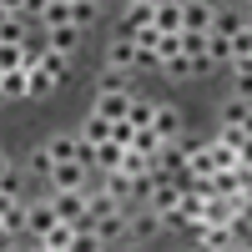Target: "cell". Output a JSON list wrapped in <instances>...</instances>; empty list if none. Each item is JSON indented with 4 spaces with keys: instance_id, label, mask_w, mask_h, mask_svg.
<instances>
[{
    "instance_id": "obj_1",
    "label": "cell",
    "mask_w": 252,
    "mask_h": 252,
    "mask_svg": "<svg viewBox=\"0 0 252 252\" xmlns=\"http://www.w3.org/2000/svg\"><path fill=\"white\" fill-rule=\"evenodd\" d=\"M56 202V217L61 222H76V232H96V212L86 207V192L81 187H71V192H51Z\"/></svg>"
},
{
    "instance_id": "obj_2",
    "label": "cell",
    "mask_w": 252,
    "mask_h": 252,
    "mask_svg": "<svg viewBox=\"0 0 252 252\" xmlns=\"http://www.w3.org/2000/svg\"><path fill=\"white\" fill-rule=\"evenodd\" d=\"M146 26H157V0H131L126 15H121V26H116V35L136 40V31H146Z\"/></svg>"
},
{
    "instance_id": "obj_3",
    "label": "cell",
    "mask_w": 252,
    "mask_h": 252,
    "mask_svg": "<svg viewBox=\"0 0 252 252\" xmlns=\"http://www.w3.org/2000/svg\"><path fill=\"white\" fill-rule=\"evenodd\" d=\"M96 247H111L121 237H131V222H126V212H106V217H96Z\"/></svg>"
},
{
    "instance_id": "obj_4",
    "label": "cell",
    "mask_w": 252,
    "mask_h": 252,
    "mask_svg": "<svg viewBox=\"0 0 252 252\" xmlns=\"http://www.w3.org/2000/svg\"><path fill=\"white\" fill-rule=\"evenodd\" d=\"M56 222H61V217H56V202H51V197H46V202H35V207H26V232H35V242L46 237Z\"/></svg>"
},
{
    "instance_id": "obj_5",
    "label": "cell",
    "mask_w": 252,
    "mask_h": 252,
    "mask_svg": "<svg viewBox=\"0 0 252 252\" xmlns=\"http://www.w3.org/2000/svg\"><path fill=\"white\" fill-rule=\"evenodd\" d=\"M212 15L217 5H207V0H182V31H212Z\"/></svg>"
},
{
    "instance_id": "obj_6",
    "label": "cell",
    "mask_w": 252,
    "mask_h": 252,
    "mask_svg": "<svg viewBox=\"0 0 252 252\" xmlns=\"http://www.w3.org/2000/svg\"><path fill=\"white\" fill-rule=\"evenodd\" d=\"M46 177H51V187H56V192H71V187H81V182H86V161H56Z\"/></svg>"
},
{
    "instance_id": "obj_7",
    "label": "cell",
    "mask_w": 252,
    "mask_h": 252,
    "mask_svg": "<svg viewBox=\"0 0 252 252\" xmlns=\"http://www.w3.org/2000/svg\"><path fill=\"white\" fill-rule=\"evenodd\" d=\"M40 247L46 252H71V247H81V232H76V222H56L46 237H40Z\"/></svg>"
},
{
    "instance_id": "obj_8",
    "label": "cell",
    "mask_w": 252,
    "mask_h": 252,
    "mask_svg": "<svg viewBox=\"0 0 252 252\" xmlns=\"http://www.w3.org/2000/svg\"><path fill=\"white\" fill-rule=\"evenodd\" d=\"M46 46L61 51V56H76V46H81V26H46Z\"/></svg>"
},
{
    "instance_id": "obj_9",
    "label": "cell",
    "mask_w": 252,
    "mask_h": 252,
    "mask_svg": "<svg viewBox=\"0 0 252 252\" xmlns=\"http://www.w3.org/2000/svg\"><path fill=\"white\" fill-rule=\"evenodd\" d=\"M126 106H131V91H101L91 111L106 116V121H116V116H126Z\"/></svg>"
},
{
    "instance_id": "obj_10",
    "label": "cell",
    "mask_w": 252,
    "mask_h": 252,
    "mask_svg": "<svg viewBox=\"0 0 252 252\" xmlns=\"http://www.w3.org/2000/svg\"><path fill=\"white\" fill-rule=\"evenodd\" d=\"M106 66H116V71H136V40L116 35V40H111V51H106Z\"/></svg>"
},
{
    "instance_id": "obj_11",
    "label": "cell",
    "mask_w": 252,
    "mask_h": 252,
    "mask_svg": "<svg viewBox=\"0 0 252 252\" xmlns=\"http://www.w3.org/2000/svg\"><path fill=\"white\" fill-rule=\"evenodd\" d=\"M121 152H126V146L111 141V136L96 141V146H91V166H101V172H116V166H121Z\"/></svg>"
},
{
    "instance_id": "obj_12",
    "label": "cell",
    "mask_w": 252,
    "mask_h": 252,
    "mask_svg": "<svg viewBox=\"0 0 252 252\" xmlns=\"http://www.w3.org/2000/svg\"><path fill=\"white\" fill-rule=\"evenodd\" d=\"M152 131H157L161 141H177V136H182V111H177V106H157Z\"/></svg>"
},
{
    "instance_id": "obj_13",
    "label": "cell",
    "mask_w": 252,
    "mask_h": 252,
    "mask_svg": "<svg viewBox=\"0 0 252 252\" xmlns=\"http://www.w3.org/2000/svg\"><path fill=\"white\" fill-rule=\"evenodd\" d=\"M0 96H5V101L31 96V71H26V66H20V71H5V76H0Z\"/></svg>"
},
{
    "instance_id": "obj_14",
    "label": "cell",
    "mask_w": 252,
    "mask_h": 252,
    "mask_svg": "<svg viewBox=\"0 0 252 252\" xmlns=\"http://www.w3.org/2000/svg\"><path fill=\"white\" fill-rule=\"evenodd\" d=\"M242 26H247V20H242V10H232V5H222V10L212 15V35H227V40H232Z\"/></svg>"
},
{
    "instance_id": "obj_15",
    "label": "cell",
    "mask_w": 252,
    "mask_h": 252,
    "mask_svg": "<svg viewBox=\"0 0 252 252\" xmlns=\"http://www.w3.org/2000/svg\"><path fill=\"white\" fill-rule=\"evenodd\" d=\"M35 20L40 26H71V0H46Z\"/></svg>"
},
{
    "instance_id": "obj_16",
    "label": "cell",
    "mask_w": 252,
    "mask_h": 252,
    "mask_svg": "<svg viewBox=\"0 0 252 252\" xmlns=\"http://www.w3.org/2000/svg\"><path fill=\"white\" fill-rule=\"evenodd\" d=\"M157 31H182V0H157Z\"/></svg>"
},
{
    "instance_id": "obj_17",
    "label": "cell",
    "mask_w": 252,
    "mask_h": 252,
    "mask_svg": "<svg viewBox=\"0 0 252 252\" xmlns=\"http://www.w3.org/2000/svg\"><path fill=\"white\" fill-rule=\"evenodd\" d=\"M35 61H40V66H46V71H51L56 81H66V76H71V56H61V51H51V46L40 51Z\"/></svg>"
},
{
    "instance_id": "obj_18",
    "label": "cell",
    "mask_w": 252,
    "mask_h": 252,
    "mask_svg": "<svg viewBox=\"0 0 252 252\" xmlns=\"http://www.w3.org/2000/svg\"><path fill=\"white\" fill-rule=\"evenodd\" d=\"M86 207L96 217H106V212H121V197L116 192H106V187H101V192H86Z\"/></svg>"
},
{
    "instance_id": "obj_19",
    "label": "cell",
    "mask_w": 252,
    "mask_h": 252,
    "mask_svg": "<svg viewBox=\"0 0 252 252\" xmlns=\"http://www.w3.org/2000/svg\"><path fill=\"white\" fill-rule=\"evenodd\" d=\"M26 71H31V96H51V91H56V76L40 66V61H31Z\"/></svg>"
},
{
    "instance_id": "obj_20",
    "label": "cell",
    "mask_w": 252,
    "mask_h": 252,
    "mask_svg": "<svg viewBox=\"0 0 252 252\" xmlns=\"http://www.w3.org/2000/svg\"><path fill=\"white\" fill-rule=\"evenodd\" d=\"M126 121H131V126H152V121H157V101H136V96H131Z\"/></svg>"
},
{
    "instance_id": "obj_21",
    "label": "cell",
    "mask_w": 252,
    "mask_h": 252,
    "mask_svg": "<svg viewBox=\"0 0 252 252\" xmlns=\"http://www.w3.org/2000/svg\"><path fill=\"white\" fill-rule=\"evenodd\" d=\"M182 56L207 61V31H182Z\"/></svg>"
},
{
    "instance_id": "obj_22",
    "label": "cell",
    "mask_w": 252,
    "mask_h": 252,
    "mask_svg": "<svg viewBox=\"0 0 252 252\" xmlns=\"http://www.w3.org/2000/svg\"><path fill=\"white\" fill-rule=\"evenodd\" d=\"M101 15V0H71V26H91Z\"/></svg>"
},
{
    "instance_id": "obj_23",
    "label": "cell",
    "mask_w": 252,
    "mask_h": 252,
    "mask_svg": "<svg viewBox=\"0 0 252 252\" xmlns=\"http://www.w3.org/2000/svg\"><path fill=\"white\" fill-rule=\"evenodd\" d=\"M81 136H86L91 146H96V141H106V136H111V121H106V116H96V111H91V116H86V126H81Z\"/></svg>"
},
{
    "instance_id": "obj_24",
    "label": "cell",
    "mask_w": 252,
    "mask_h": 252,
    "mask_svg": "<svg viewBox=\"0 0 252 252\" xmlns=\"http://www.w3.org/2000/svg\"><path fill=\"white\" fill-rule=\"evenodd\" d=\"M126 222H131V237H152L157 227H161V212H152V207H146L141 217H126Z\"/></svg>"
},
{
    "instance_id": "obj_25",
    "label": "cell",
    "mask_w": 252,
    "mask_h": 252,
    "mask_svg": "<svg viewBox=\"0 0 252 252\" xmlns=\"http://www.w3.org/2000/svg\"><path fill=\"white\" fill-rule=\"evenodd\" d=\"M207 61H212V66H217V61H232V40L207 31Z\"/></svg>"
},
{
    "instance_id": "obj_26",
    "label": "cell",
    "mask_w": 252,
    "mask_h": 252,
    "mask_svg": "<svg viewBox=\"0 0 252 252\" xmlns=\"http://www.w3.org/2000/svg\"><path fill=\"white\" fill-rule=\"evenodd\" d=\"M207 152H212V166L222 172V166H237V146H227V141H207Z\"/></svg>"
},
{
    "instance_id": "obj_27",
    "label": "cell",
    "mask_w": 252,
    "mask_h": 252,
    "mask_svg": "<svg viewBox=\"0 0 252 252\" xmlns=\"http://www.w3.org/2000/svg\"><path fill=\"white\" fill-rule=\"evenodd\" d=\"M106 192H116L121 202H126V197H131V177H126V172H121V166H116V172H106Z\"/></svg>"
},
{
    "instance_id": "obj_28",
    "label": "cell",
    "mask_w": 252,
    "mask_h": 252,
    "mask_svg": "<svg viewBox=\"0 0 252 252\" xmlns=\"http://www.w3.org/2000/svg\"><path fill=\"white\" fill-rule=\"evenodd\" d=\"M237 56H252V20L232 35V61H237Z\"/></svg>"
},
{
    "instance_id": "obj_29",
    "label": "cell",
    "mask_w": 252,
    "mask_h": 252,
    "mask_svg": "<svg viewBox=\"0 0 252 252\" xmlns=\"http://www.w3.org/2000/svg\"><path fill=\"white\" fill-rule=\"evenodd\" d=\"M0 40H26V26H20V10L5 15V26H0Z\"/></svg>"
},
{
    "instance_id": "obj_30",
    "label": "cell",
    "mask_w": 252,
    "mask_h": 252,
    "mask_svg": "<svg viewBox=\"0 0 252 252\" xmlns=\"http://www.w3.org/2000/svg\"><path fill=\"white\" fill-rule=\"evenodd\" d=\"M101 91H126V71H101Z\"/></svg>"
},
{
    "instance_id": "obj_31",
    "label": "cell",
    "mask_w": 252,
    "mask_h": 252,
    "mask_svg": "<svg viewBox=\"0 0 252 252\" xmlns=\"http://www.w3.org/2000/svg\"><path fill=\"white\" fill-rule=\"evenodd\" d=\"M157 40H161V31H157V26H146V31H136V46H141V51H157Z\"/></svg>"
},
{
    "instance_id": "obj_32",
    "label": "cell",
    "mask_w": 252,
    "mask_h": 252,
    "mask_svg": "<svg viewBox=\"0 0 252 252\" xmlns=\"http://www.w3.org/2000/svg\"><path fill=\"white\" fill-rule=\"evenodd\" d=\"M31 166H35V172H40V177H46V172H51V166H56V161H51V157H46V146H40V152H35V157H31Z\"/></svg>"
},
{
    "instance_id": "obj_33",
    "label": "cell",
    "mask_w": 252,
    "mask_h": 252,
    "mask_svg": "<svg viewBox=\"0 0 252 252\" xmlns=\"http://www.w3.org/2000/svg\"><path fill=\"white\" fill-rule=\"evenodd\" d=\"M237 161H242V166H252V136H242V141H237Z\"/></svg>"
},
{
    "instance_id": "obj_34",
    "label": "cell",
    "mask_w": 252,
    "mask_h": 252,
    "mask_svg": "<svg viewBox=\"0 0 252 252\" xmlns=\"http://www.w3.org/2000/svg\"><path fill=\"white\" fill-rule=\"evenodd\" d=\"M40 5H46V0H26V10H20V15H40Z\"/></svg>"
},
{
    "instance_id": "obj_35",
    "label": "cell",
    "mask_w": 252,
    "mask_h": 252,
    "mask_svg": "<svg viewBox=\"0 0 252 252\" xmlns=\"http://www.w3.org/2000/svg\"><path fill=\"white\" fill-rule=\"evenodd\" d=\"M0 5H5V10L15 15V10H26V0H0Z\"/></svg>"
},
{
    "instance_id": "obj_36",
    "label": "cell",
    "mask_w": 252,
    "mask_h": 252,
    "mask_svg": "<svg viewBox=\"0 0 252 252\" xmlns=\"http://www.w3.org/2000/svg\"><path fill=\"white\" fill-rule=\"evenodd\" d=\"M5 177H10V157L0 152V182H5Z\"/></svg>"
},
{
    "instance_id": "obj_37",
    "label": "cell",
    "mask_w": 252,
    "mask_h": 252,
    "mask_svg": "<svg viewBox=\"0 0 252 252\" xmlns=\"http://www.w3.org/2000/svg\"><path fill=\"white\" fill-rule=\"evenodd\" d=\"M5 242H10V227H5V222H0V247H5Z\"/></svg>"
},
{
    "instance_id": "obj_38",
    "label": "cell",
    "mask_w": 252,
    "mask_h": 252,
    "mask_svg": "<svg viewBox=\"0 0 252 252\" xmlns=\"http://www.w3.org/2000/svg\"><path fill=\"white\" fill-rule=\"evenodd\" d=\"M242 131H247V136H252V111H247V121H242Z\"/></svg>"
},
{
    "instance_id": "obj_39",
    "label": "cell",
    "mask_w": 252,
    "mask_h": 252,
    "mask_svg": "<svg viewBox=\"0 0 252 252\" xmlns=\"http://www.w3.org/2000/svg\"><path fill=\"white\" fill-rule=\"evenodd\" d=\"M5 15H10V10H5V5H0V26H5Z\"/></svg>"
}]
</instances>
